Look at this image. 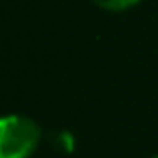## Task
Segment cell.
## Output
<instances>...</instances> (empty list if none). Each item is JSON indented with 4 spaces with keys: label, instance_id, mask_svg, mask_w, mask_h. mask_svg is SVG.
Here are the masks:
<instances>
[{
    "label": "cell",
    "instance_id": "obj_1",
    "mask_svg": "<svg viewBox=\"0 0 158 158\" xmlns=\"http://www.w3.org/2000/svg\"><path fill=\"white\" fill-rule=\"evenodd\" d=\"M42 132L34 120L8 114L0 122V158H28L36 150Z\"/></svg>",
    "mask_w": 158,
    "mask_h": 158
},
{
    "label": "cell",
    "instance_id": "obj_2",
    "mask_svg": "<svg viewBox=\"0 0 158 158\" xmlns=\"http://www.w3.org/2000/svg\"><path fill=\"white\" fill-rule=\"evenodd\" d=\"M96 6L104 8V10H112V12H122L128 10V8L136 6L140 0H92Z\"/></svg>",
    "mask_w": 158,
    "mask_h": 158
},
{
    "label": "cell",
    "instance_id": "obj_3",
    "mask_svg": "<svg viewBox=\"0 0 158 158\" xmlns=\"http://www.w3.org/2000/svg\"><path fill=\"white\" fill-rule=\"evenodd\" d=\"M52 144L62 152H72L74 138L68 130H60V132H56V134H52Z\"/></svg>",
    "mask_w": 158,
    "mask_h": 158
},
{
    "label": "cell",
    "instance_id": "obj_4",
    "mask_svg": "<svg viewBox=\"0 0 158 158\" xmlns=\"http://www.w3.org/2000/svg\"><path fill=\"white\" fill-rule=\"evenodd\" d=\"M154 158H158V156H154Z\"/></svg>",
    "mask_w": 158,
    "mask_h": 158
}]
</instances>
